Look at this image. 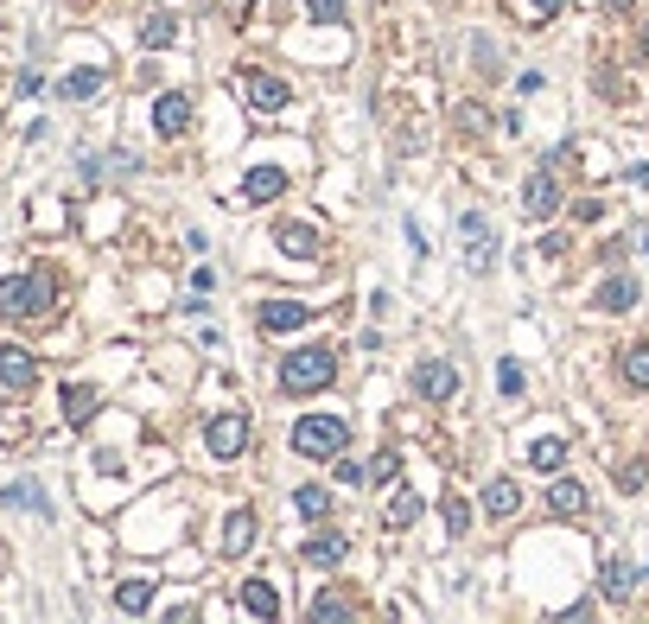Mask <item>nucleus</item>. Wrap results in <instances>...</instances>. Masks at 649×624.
Segmentation results:
<instances>
[{"label":"nucleus","mask_w":649,"mask_h":624,"mask_svg":"<svg viewBox=\"0 0 649 624\" xmlns=\"http://www.w3.org/2000/svg\"><path fill=\"white\" fill-rule=\"evenodd\" d=\"M312 618H319V624H338V618H350V599H338V593L312 599Z\"/></svg>","instance_id":"7c9ffc66"},{"label":"nucleus","mask_w":649,"mask_h":624,"mask_svg":"<svg viewBox=\"0 0 649 624\" xmlns=\"http://www.w3.org/2000/svg\"><path fill=\"white\" fill-rule=\"evenodd\" d=\"M204 446L217 459H236L242 446H249V414H217V421L204 427Z\"/></svg>","instance_id":"20e7f679"},{"label":"nucleus","mask_w":649,"mask_h":624,"mask_svg":"<svg viewBox=\"0 0 649 624\" xmlns=\"http://www.w3.org/2000/svg\"><path fill=\"white\" fill-rule=\"evenodd\" d=\"M459 236H465V262L478 268V274H490V262H497V236H490V223L478 211H465L459 217Z\"/></svg>","instance_id":"423d86ee"},{"label":"nucleus","mask_w":649,"mask_h":624,"mask_svg":"<svg viewBox=\"0 0 649 624\" xmlns=\"http://www.w3.org/2000/svg\"><path fill=\"white\" fill-rule=\"evenodd\" d=\"M605 7H611V13H624V7H630V0H605Z\"/></svg>","instance_id":"4c0bfd02"},{"label":"nucleus","mask_w":649,"mask_h":624,"mask_svg":"<svg viewBox=\"0 0 649 624\" xmlns=\"http://www.w3.org/2000/svg\"><path fill=\"white\" fill-rule=\"evenodd\" d=\"M90 414H96V389H90V383H70V389H64V421L83 427Z\"/></svg>","instance_id":"aec40b11"},{"label":"nucleus","mask_w":649,"mask_h":624,"mask_svg":"<svg viewBox=\"0 0 649 624\" xmlns=\"http://www.w3.org/2000/svg\"><path fill=\"white\" fill-rule=\"evenodd\" d=\"M223 554H249L255 548V510H230V523H223Z\"/></svg>","instance_id":"4468645a"},{"label":"nucleus","mask_w":649,"mask_h":624,"mask_svg":"<svg viewBox=\"0 0 649 624\" xmlns=\"http://www.w3.org/2000/svg\"><path fill=\"white\" fill-rule=\"evenodd\" d=\"M0 497H7V504H13V510H39V516L51 510V504H45V497H39V484H32V478H20V484H7V491H0Z\"/></svg>","instance_id":"cd10ccee"},{"label":"nucleus","mask_w":649,"mask_h":624,"mask_svg":"<svg viewBox=\"0 0 649 624\" xmlns=\"http://www.w3.org/2000/svg\"><path fill=\"white\" fill-rule=\"evenodd\" d=\"M255 319H261V332H300V325L312 319V312H306L300 300H261V312H255Z\"/></svg>","instance_id":"9d476101"},{"label":"nucleus","mask_w":649,"mask_h":624,"mask_svg":"<svg viewBox=\"0 0 649 624\" xmlns=\"http://www.w3.org/2000/svg\"><path fill=\"white\" fill-rule=\"evenodd\" d=\"M280 249L287 255H319V236H312L306 223H280Z\"/></svg>","instance_id":"bb28decb"},{"label":"nucleus","mask_w":649,"mask_h":624,"mask_svg":"<svg viewBox=\"0 0 649 624\" xmlns=\"http://www.w3.org/2000/svg\"><path fill=\"white\" fill-rule=\"evenodd\" d=\"M522 204H529V217H554L560 211V185L548 179V172H535L529 192H522Z\"/></svg>","instance_id":"2eb2a0df"},{"label":"nucleus","mask_w":649,"mask_h":624,"mask_svg":"<svg viewBox=\"0 0 649 624\" xmlns=\"http://www.w3.org/2000/svg\"><path fill=\"white\" fill-rule=\"evenodd\" d=\"M280 192H287V172H280V166L242 172V198H249V204H268V198H280Z\"/></svg>","instance_id":"f8f14e48"},{"label":"nucleus","mask_w":649,"mask_h":624,"mask_svg":"<svg viewBox=\"0 0 649 624\" xmlns=\"http://www.w3.org/2000/svg\"><path fill=\"white\" fill-rule=\"evenodd\" d=\"M172 39H179V20H172V13H147V26H140V45L160 51V45H172Z\"/></svg>","instance_id":"4be33fe9"},{"label":"nucleus","mask_w":649,"mask_h":624,"mask_svg":"<svg viewBox=\"0 0 649 624\" xmlns=\"http://www.w3.org/2000/svg\"><path fill=\"white\" fill-rule=\"evenodd\" d=\"M331 376H338V357L325 344H300V351L280 357V389L287 395H319V389H331Z\"/></svg>","instance_id":"f257e3e1"},{"label":"nucleus","mask_w":649,"mask_h":624,"mask_svg":"<svg viewBox=\"0 0 649 624\" xmlns=\"http://www.w3.org/2000/svg\"><path fill=\"white\" fill-rule=\"evenodd\" d=\"M236 599H242V612H249V618H280V599H274L268 580H242Z\"/></svg>","instance_id":"ddd939ff"},{"label":"nucleus","mask_w":649,"mask_h":624,"mask_svg":"<svg viewBox=\"0 0 649 624\" xmlns=\"http://www.w3.org/2000/svg\"><path fill=\"white\" fill-rule=\"evenodd\" d=\"M58 90H64V96H70V102H90V96H96V90H102V71H70V77H64V83H58Z\"/></svg>","instance_id":"c85d7f7f"},{"label":"nucleus","mask_w":649,"mask_h":624,"mask_svg":"<svg viewBox=\"0 0 649 624\" xmlns=\"http://www.w3.org/2000/svg\"><path fill=\"white\" fill-rule=\"evenodd\" d=\"M516 504H522V491L510 478H490L484 484V516H516Z\"/></svg>","instance_id":"a211bd4d"},{"label":"nucleus","mask_w":649,"mask_h":624,"mask_svg":"<svg viewBox=\"0 0 649 624\" xmlns=\"http://www.w3.org/2000/svg\"><path fill=\"white\" fill-rule=\"evenodd\" d=\"M370 478H376V484H389V478H395V453H376V465H370Z\"/></svg>","instance_id":"c9c22d12"},{"label":"nucleus","mask_w":649,"mask_h":624,"mask_svg":"<svg viewBox=\"0 0 649 624\" xmlns=\"http://www.w3.org/2000/svg\"><path fill=\"white\" fill-rule=\"evenodd\" d=\"M51 300H58L51 274H7L0 281V319H39Z\"/></svg>","instance_id":"f03ea898"},{"label":"nucleus","mask_w":649,"mask_h":624,"mask_svg":"<svg viewBox=\"0 0 649 624\" xmlns=\"http://www.w3.org/2000/svg\"><path fill=\"white\" fill-rule=\"evenodd\" d=\"M637 300H643V287L630 281V274H611V281L599 287V306H605V312H630Z\"/></svg>","instance_id":"dca6fc26"},{"label":"nucleus","mask_w":649,"mask_h":624,"mask_svg":"<svg viewBox=\"0 0 649 624\" xmlns=\"http://www.w3.org/2000/svg\"><path fill=\"white\" fill-rule=\"evenodd\" d=\"M414 389L427 395V402H452V395H459V363H440V357L420 363V370H414Z\"/></svg>","instance_id":"0eeeda50"},{"label":"nucleus","mask_w":649,"mask_h":624,"mask_svg":"<svg viewBox=\"0 0 649 624\" xmlns=\"http://www.w3.org/2000/svg\"><path fill=\"white\" fill-rule=\"evenodd\" d=\"M452 121H459V128H484V109H478V102H459Z\"/></svg>","instance_id":"f704fd0d"},{"label":"nucleus","mask_w":649,"mask_h":624,"mask_svg":"<svg viewBox=\"0 0 649 624\" xmlns=\"http://www.w3.org/2000/svg\"><path fill=\"white\" fill-rule=\"evenodd\" d=\"M293 510H300L306 523H325L331 516V491L325 484H300V491H293Z\"/></svg>","instance_id":"6ab92c4d"},{"label":"nucleus","mask_w":649,"mask_h":624,"mask_svg":"<svg viewBox=\"0 0 649 624\" xmlns=\"http://www.w3.org/2000/svg\"><path fill=\"white\" fill-rule=\"evenodd\" d=\"M497 389H503V395H522V363H516V357L497 363Z\"/></svg>","instance_id":"473e14b6"},{"label":"nucleus","mask_w":649,"mask_h":624,"mask_svg":"<svg viewBox=\"0 0 649 624\" xmlns=\"http://www.w3.org/2000/svg\"><path fill=\"white\" fill-rule=\"evenodd\" d=\"M408 523H420V491L401 484V491L389 497V529H408Z\"/></svg>","instance_id":"b1692460"},{"label":"nucleus","mask_w":649,"mask_h":624,"mask_svg":"<svg viewBox=\"0 0 649 624\" xmlns=\"http://www.w3.org/2000/svg\"><path fill=\"white\" fill-rule=\"evenodd\" d=\"M630 586H637V567H630L624 554H611V561H605V593H611V599H624Z\"/></svg>","instance_id":"393cba45"},{"label":"nucleus","mask_w":649,"mask_h":624,"mask_svg":"<svg viewBox=\"0 0 649 624\" xmlns=\"http://www.w3.org/2000/svg\"><path fill=\"white\" fill-rule=\"evenodd\" d=\"M115 605H121V612H147V605H153V580H121Z\"/></svg>","instance_id":"a878e982"},{"label":"nucleus","mask_w":649,"mask_h":624,"mask_svg":"<svg viewBox=\"0 0 649 624\" xmlns=\"http://www.w3.org/2000/svg\"><path fill=\"white\" fill-rule=\"evenodd\" d=\"M643 51H649V26H643Z\"/></svg>","instance_id":"58836bf2"},{"label":"nucleus","mask_w":649,"mask_h":624,"mask_svg":"<svg viewBox=\"0 0 649 624\" xmlns=\"http://www.w3.org/2000/svg\"><path fill=\"white\" fill-rule=\"evenodd\" d=\"M535 7H541V13H560V7H567V0H535Z\"/></svg>","instance_id":"e433bc0d"},{"label":"nucleus","mask_w":649,"mask_h":624,"mask_svg":"<svg viewBox=\"0 0 649 624\" xmlns=\"http://www.w3.org/2000/svg\"><path fill=\"white\" fill-rule=\"evenodd\" d=\"M560 459H567V440H560V433H548V440L529 446V465H535V472H560Z\"/></svg>","instance_id":"5701e85b"},{"label":"nucleus","mask_w":649,"mask_h":624,"mask_svg":"<svg viewBox=\"0 0 649 624\" xmlns=\"http://www.w3.org/2000/svg\"><path fill=\"white\" fill-rule=\"evenodd\" d=\"M32 383H39V363H32L20 344H0V389H7V395H26Z\"/></svg>","instance_id":"6e6552de"},{"label":"nucleus","mask_w":649,"mask_h":624,"mask_svg":"<svg viewBox=\"0 0 649 624\" xmlns=\"http://www.w3.org/2000/svg\"><path fill=\"white\" fill-rule=\"evenodd\" d=\"M306 13H312L319 26H338L344 13H350V0H306Z\"/></svg>","instance_id":"2f4dec72"},{"label":"nucleus","mask_w":649,"mask_h":624,"mask_svg":"<svg viewBox=\"0 0 649 624\" xmlns=\"http://www.w3.org/2000/svg\"><path fill=\"white\" fill-rule=\"evenodd\" d=\"M618 370H624V383H630V389H649V338H637V344H630Z\"/></svg>","instance_id":"412c9836"},{"label":"nucleus","mask_w":649,"mask_h":624,"mask_svg":"<svg viewBox=\"0 0 649 624\" xmlns=\"http://www.w3.org/2000/svg\"><path fill=\"white\" fill-rule=\"evenodd\" d=\"M363 478H370V472H363V465H350V459L338 453V484H344V491H357V484H363Z\"/></svg>","instance_id":"72a5a7b5"},{"label":"nucleus","mask_w":649,"mask_h":624,"mask_svg":"<svg viewBox=\"0 0 649 624\" xmlns=\"http://www.w3.org/2000/svg\"><path fill=\"white\" fill-rule=\"evenodd\" d=\"M153 128H160L166 141H172V134H185L191 128V96L185 90H166L160 102H153Z\"/></svg>","instance_id":"1a4fd4ad"},{"label":"nucleus","mask_w":649,"mask_h":624,"mask_svg":"<svg viewBox=\"0 0 649 624\" xmlns=\"http://www.w3.org/2000/svg\"><path fill=\"white\" fill-rule=\"evenodd\" d=\"M350 440V421H338V414H306V421H293V453L306 459H338Z\"/></svg>","instance_id":"7ed1b4c3"},{"label":"nucleus","mask_w":649,"mask_h":624,"mask_svg":"<svg viewBox=\"0 0 649 624\" xmlns=\"http://www.w3.org/2000/svg\"><path fill=\"white\" fill-rule=\"evenodd\" d=\"M242 102H249V109H261V115H280L293 102V90L280 77H268V71H249L242 77Z\"/></svg>","instance_id":"39448f33"},{"label":"nucleus","mask_w":649,"mask_h":624,"mask_svg":"<svg viewBox=\"0 0 649 624\" xmlns=\"http://www.w3.org/2000/svg\"><path fill=\"white\" fill-rule=\"evenodd\" d=\"M344 554H350V542H344L338 529H319L312 542H300V561H312V567H338Z\"/></svg>","instance_id":"9b49d317"},{"label":"nucleus","mask_w":649,"mask_h":624,"mask_svg":"<svg viewBox=\"0 0 649 624\" xmlns=\"http://www.w3.org/2000/svg\"><path fill=\"white\" fill-rule=\"evenodd\" d=\"M440 516H446V535H452V542H459V535L471 529V504H465V497H452V491H446V504H440Z\"/></svg>","instance_id":"c756f323"},{"label":"nucleus","mask_w":649,"mask_h":624,"mask_svg":"<svg viewBox=\"0 0 649 624\" xmlns=\"http://www.w3.org/2000/svg\"><path fill=\"white\" fill-rule=\"evenodd\" d=\"M548 510H554V516H580V510H586V484H580V478H554Z\"/></svg>","instance_id":"f3484780"}]
</instances>
